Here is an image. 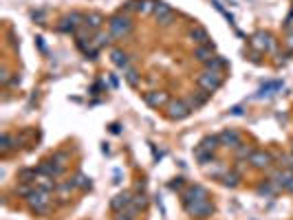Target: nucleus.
<instances>
[{"label":"nucleus","instance_id":"nucleus-1","mask_svg":"<svg viewBox=\"0 0 293 220\" xmlns=\"http://www.w3.org/2000/svg\"><path fill=\"white\" fill-rule=\"evenodd\" d=\"M24 202H27V207L36 216H45V214H49V209H51V192L33 187V192L24 198Z\"/></svg>","mask_w":293,"mask_h":220},{"label":"nucleus","instance_id":"nucleus-2","mask_svg":"<svg viewBox=\"0 0 293 220\" xmlns=\"http://www.w3.org/2000/svg\"><path fill=\"white\" fill-rule=\"evenodd\" d=\"M108 33L115 40L128 38V35L133 33V20H130L128 16H124V13H117V16H113L111 20H108Z\"/></svg>","mask_w":293,"mask_h":220},{"label":"nucleus","instance_id":"nucleus-3","mask_svg":"<svg viewBox=\"0 0 293 220\" xmlns=\"http://www.w3.org/2000/svg\"><path fill=\"white\" fill-rule=\"evenodd\" d=\"M196 84H199V88L201 90H205V92H216L218 88L223 86V73H218V70H207L205 68L203 73L196 77Z\"/></svg>","mask_w":293,"mask_h":220},{"label":"nucleus","instance_id":"nucleus-4","mask_svg":"<svg viewBox=\"0 0 293 220\" xmlns=\"http://www.w3.org/2000/svg\"><path fill=\"white\" fill-rule=\"evenodd\" d=\"M183 209L187 211V214L192 216V218L196 220H205L209 218V216L216 211V207H214V202L209 200V198H205V200H196V202H187V205H183Z\"/></svg>","mask_w":293,"mask_h":220},{"label":"nucleus","instance_id":"nucleus-5","mask_svg":"<svg viewBox=\"0 0 293 220\" xmlns=\"http://www.w3.org/2000/svg\"><path fill=\"white\" fill-rule=\"evenodd\" d=\"M165 114H168V119H172V121H183V119H187L192 114V108L185 99H172L165 106Z\"/></svg>","mask_w":293,"mask_h":220},{"label":"nucleus","instance_id":"nucleus-6","mask_svg":"<svg viewBox=\"0 0 293 220\" xmlns=\"http://www.w3.org/2000/svg\"><path fill=\"white\" fill-rule=\"evenodd\" d=\"M84 20H86L84 13L73 11V13H68V16H64L62 20H60L58 31H62V33H77V29L84 26Z\"/></svg>","mask_w":293,"mask_h":220},{"label":"nucleus","instance_id":"nucleus-7","mask_svg":"<svg viewBox=\"0 0 293 220\" xmlns=\"http://www.w3.org/2000/svg\"><path fill=\"white\" fill-rule=\"evenodd\" d=\"M249 44H251V48H256L258 53H267L273 48V38H271V33H267V31H256V33L251 35V40H249Z\"/></svg>","mask_w":293,"mask_h":220},{"label":"nucleus","instance_id":"nucleus-8","mask_svg":"<svg viewBox=\"0 0 293 220\" xmlns=\"http://www.w3.org/2000/svg\"><path fill=\"white\" fill-rule=\"evenodd\" d=\"M249 165H251L253 170H269V167L273 165V156H271V152H267V150H253L251 156H249Z\"/></svg>","mask_w":293,"mask_h":220},{"label":"nucleus","instance_id":"nucleus-9","mask_svg":"<svg viewBox=\"0 0 293 220\" xmlns=\"http://www.w3.org/2000/svg\"><path fill=\"white\" fill-rule=\"evenodd\" d=\"M209 198V192L203 187V185H190L187 189L181 192V202L187 205V202H196V200H205Z\"/></svg>","mask_w":293,"mask_h":220},{"label":"nucleus","instance_id":"nucleus-10","mask_svg":"<svg viewBox=\"0 0 293 220\" xmlns=\"http://www.w3.org/2000/svg\"><path fill=\"white\" fill-rule=\"evenodd\" d=\"M271 180L278 185V189H284V192L293 194V170H291V167L278 170L273 176H271Z\"/></svg>","mask_w":293,"mask_h":220},{"label":"nucleus","instance_id":"nucleus-11","mask_svg":"<svg viewBox=\"0 0 293 220\" xmlns=\"http://www.w3.org/2000/svg\"><path fill=\"white\" fill-rule=\"evenodd\" d=\"M143 101L150 108H165L172 99H170V95L165 90H150V92H143Z\"/></svg>","mask_w":293,"mask_h":220},{"label":"nucleus","instance_id":"nucleus-12","mask_svg":"<svg viewBox=\"0 0 293 220\" xmlns=\"http://www.w3.org/2000/svg\"><path fill=\"white\" fill-rule=\"evenodd\" d=\"M218 141H221L223 148H231V150H236L238 145H243V136H240V132L231 130V128L223 130L221 134H218Z\"/></svg>","mask_w":293,"mask_h":220},{"label":"nucleus","instance_id":"nucleus-13","mask_svg":"<svg viewBox=\"0 0 293 220\" xmlns=\"http://www.w3.org/2000/svg\"><path fill=\"white\" fill-rule=\"evenodd\" d=\"M155 18L161 26H168L170 22L174 20V9L170 7L168 2H157V9H155Z\"/></svg>","mask_w":293,"mask_h":220},{"label":"nucleus","instance_id":"nucleus-14","mask_svg":"<svg viewBox=\"0 0 293 220\" xmlns=\"http://www.w3.org/2000/svg\"><path fill=\"white\" fill-rule=\"evenodd\" d=\"M133 198H135L133 192H121V194H117V196L111 200V209L115 211V214H119V211H126V209L130 207V202H133Z\"/></svg>","mask_w":293,"mask_h":220},{"label":"nucleus","instance_id":"nucleus-15","mask_svg":"<svg viewBox=\"0 0 293 220\" xmlns=\"http://www.w3.org/2000/svg\"><path fill=\"white\" fill-rule=\"evenodd\" d=\"M282 86H284V84L280 82V79H275V82H267L265 86H262L260 90L253 95V99H262V97H265V99H269V97H273L278 90H282Z\"/></svg>","mask_w":293,"mask_h":220},{"label":"nucleus","instance_id":"nucleus-16","mask_svg":"<svg viewBox=\"0 0 293 220\" xmlns=\"http://www.w3.org/2000/svg\"><path fill=\"white\" fill-rule=\"evenodd\" d=\"M73 189H77V185H75V180H64V183H58V189H55V196H58V200L62 202H68V198H71V192Z\"/></svg>","mask_w":293,"mask_h":220},{"label":"nucleus","instance_id":"nucleus-17","mask_svg":"<svg viewBox=\"0 0 293 220\" xmlns=\"http://www.w3.org/2000/svg\"><path fill=\"white\" fill-rule=\"evenodd\" d=\"M221 148V141H218V134H212V136H205L199 145H196L194 154H201V152H216Z\"/></svg>","mask_w":293,"mask_h":220},{"label":"nucleus","instance_id":"nucleus-18","mask_svg":"<svg viewBox=\"0 0 293 220\" xmlns=\"http://www.w3.org/2000/svg\"><path fill=\"white\" fill-rule=\"evenodd\" d=\"M18 143H20L18 136L9 134V132H2V136H0V154H2V156H7L11 150L18 148Z\"/></svg>","mask_w":293,"mask_h":220},{"label":"nucleus","instance_id":"nucleus-19","mask_svg":"<svg viewBox=\"0 0 293 220\" xmlns=\"http://www.w3.org/2000/svg\"><path fill=\"white\" fill-rule=\"evenodd\" d=\"M190 38H192V42H196V46H205V44H212V42H209L207 29H205V26H201V24L192 26V29H190Z\"/></svg>","mask_w":293,"mask_h":220},{"label":"nucleus","instance_id":"nucleus-20","mask_svg":"<svg viewBox=\"0 0 293 220\" xmlns=\"http://www.w3.org/2000/svg\"><path fill=\"white\" fill-rule=\"evenodd\" d=\"M104 16L99 11H90V13H86V20H84V26L89 31H99L102 29V24H104Z\"/></svg>","mask_w":293,"mask_h":220},{"label":"nucleus","instance_id":"nucleus-21","mask_svg":"<svg viewBox=\"0 0 293 220\" xmlns=\"http://www.w3.org/2000/svg\"><path fill=\"white\" fill-rule=\"evenodd\" d=\"M194 57L199 62H203V64H207L212 57H216V55H214V42L212 44H205V46H196L194 48Z\"/></svg>","mask_w":293,"mask_h":220},{"label":"nucleus","instance_id":"nucleus-22","mask_svg":"<svg viewBox=\"0 0 293 220\" xmlns=\"http://www.w3.org/2000/svg\"><path fill=\"white\" fill-rule=\"evenodd\" d=\"M36 187H40V189H45V192H51V194H53L55 189H58V183H55L53 176L38 174V178H36Z\"/></svg>","mask_w":293,"mask_h":220},{"label":"nucleus","instance_id":"nucleus-23","mask_svg":"<svg viewBox=\"0 0 293 220\" xmlns=\"http://www.w3.org/2000/svg\"><path fill=\"white\" fill-rule=\"evenodd\" d=\"M111 60H113V64L117 66V68H128L130 66V60H128V55H126L124 51H121V48H113L111 51Z\"/></svg>","mask_w":293,"mask_h":220},{"label":"nucleus","instance_id":"nucleus-24","mask_svg":"<svg viewBox=\"0 0 293 220\" xmlns=\"http://www.w3.org/2000/svg\"><path fill=\"white\" fill-rule=\"evenodd\" d=\"M240 172H236V170H227L225 174H223V178H221V183L225 185V187H238L240 185Z\"/></svg>","mask_w":293,"mask_h":220},{"label":"nucleus","instance_id":"nucleus-25","mask_svg":"<svg viewBox=\"0 0 293 220\" xmlns=\"http://www.w3.org/2000/svg\"><path fill=\"white\" fill-rule=\"evenodd\" d=\"M73 180H75L77 189H82V192H90V189H93V178H90V176H86L84 172H77Z\"/></svg>","mask_w":293,"mask_h":220},{"label":"nucleus","instance_id":"nucleus-26","mask_svg":"<svg viewBox=\"0 0 293 220\" xmlns=\"http://www.w3.org/2000/svg\"><path fill=\"white\" fill-rule=\"evenodd\" d=\"M256 192L260 194V196H267V198H269V196H275V194H278L280 189H278V185H275L273 180H265V183L258 185Z\"/></svg>","mask_w":293,"mask_h":220},{"label":"nucleus","instance_id":"nucleus-27","mask_svg":"<svg viewBox=\"0 0 293 220\" xmlns=\"http://www.w3.org/2000/svg\"><path fill=\"white\" fill-rule=\"evenodd\" d=\"M155 9H157V0H139L137 2L139 16H150V13H155Z\"/></svg>","mask_w":293,"mask_h":220},{"label":"nucleus","instance_id":"nucleus-28","mask_svg":"<svg viewBox=\"0 0 293 220\" xmlns=\"http://www.w3.org/2000/svg\"><path fill=\"white\" fill-rule=\"evenodd\" d=\"M227 172V167L223 165V161H214L212 165H205V174L216 176V178H223V174Z\"/></svg>","mask_w":293,"mask_h":220},{"label":"nucleus","instance_id":"nucleus-29","mask_svg":"<svg viewBox=\"0 0 293 220\" xmlns=\"http://www.w3.org/2000/svg\"><path fill=\"white\" fill-rule=\"evenodd\" d=\"M124 79L128 82V86L137 88V86H139V82H141V75H139L137 70L133 68V66H128V68H124Z\"/></svg>","mask_w":293,"mask_h":220},{"label":"nucleus","instance_id":"nucleus-30","mask_svg":"<svg viewBox=\"0 0 293 220\" xmlns=\"http://www.w3.org/2000/svg\"><path fill=\"white\" fill-rule=\"evenodd\" d=\"M111 40H113L111 33L97 31V33H95V38H93V44H95V48H104V46H108V44H111Z\"/></svg>","mask_w":293,"mask_h":220},{"label":"nucleus","instance_id":"nucleus-31","mask_svg":"<svg viewBox=\"0 0 293 220\" xmlns=\"http://www.w3.org/2000/svg\"><path fill=\"white\" fill-rule=\"evenodd\" d=\"M227 66V62L223 60L221 55H216V57H212V60L207 62V64H205V68L207 70H218V73H223V68H225Z\"/></svg>","mask_w":293,"mask_h":220},{"label":"nucleus","instance_id":"nucleus-32","mask_svg":"<svg viewBox=\"0 0 293 220\" xmlns=\"http://www.w3.org/2000/svg\"><path fill=\"white\" fill-rule=\"evenodd\" d=\"M234 152H236V161H249V156H251V152H253V148H249V145H238Z\"/></svg>","mask_w":293,"mask_h":220},{"label":"nucleus","instance_id":"nucleus-33","mask_svg":"<svg viewBox=\"0 0 293 220\" xmlns=\"http://www.w3.org/2000/svg\"><path fill=\"white\" fill-rule=\"evenodd\" d=\"M33 187H36V185H31V183H18L16 185V194H18L20 198H27L29 194L33 192Z\"/></svg>","mask_w":293,"mask_h":220},{"label":"nucleus","instance_id":"nucleus-34","mask_svg":"<svg viewBox=\"0 0 293 220\" xmlns=\"http://www.w3.org/2000/svg\"><path fill=\"white\" fill-rule=\"evenodd\" d=\"M183 185H185V178H181V176H177V178H172L168 183V187L172 189V192H181L183 189Z\"/></svg>","mask_w":293,"mask_h":220},{"label":"nucleus","instance_id":"nucleus-35","mask_svg":"<svg viewBox=\"0 0 293 220\" xmlns=\"http://www.w3.org/2000/svg\"><path fill=\"white\" fill-rule=\"evenodd\" d=\"M51 158H53L55 163H60V165H62V167H67L68 154H67V152H55V154H53V156H51Z\"/></svg>","mask_w":293,"mask_h":220},{"label":"nucleus","instance_id":"nucleus-36","mask_svg":"<svg viewBox=\"0 0 293 220\" xmlns=\"http://www.w3.org/2000/svg\"><path fill=\"white\" fill-rule=\"evenodd\" d=\"M115 220H135V218L128 214V211H119V214L115 216Z\"/></svg>","mask_w":293,"mask_h":220},{"label":"nucleus","instance_id":"nucleus-37","mask_svg":"<svg viewBox=\"0 0 293 220\" xmlns=\"http://www.w3.org/2000/svg\"><path fill=\"white\" fill-rule=\"evenodd\" d=\"M243 112H245V108H243V106H234V108L229 110V114H234V117H240V114H243Z\"/></svg>","mask_w":293,"mask_h":220},{"label":"nucleus","instance_id":"nucleus-38","mask_svg":"<svg viewBox=\"0 0 293 220\" xmlns=\"http://www.w3.org/2000/svg\"><path fill=\"white\" fill-rule=\"evenodd\" d=\"M155 202H157V207H159V209H161V216H165V207H163V200H161V196H159V194H157V196H155Z\"/></svg>","mask_w":293,"mask_h":220},{"label":"nucleus","instance_id":"nucleus-39","mask_svg":"<svg viewBox=\"0 0 293 220\" xmlns=\"http://www.w3.org/2000/svg\"><path fill=\"white\" fill-rule=\"evenodd\" d=\"M284 44H287V48H289V51L293 53V31H291V33L287 35V40H284Z\"/></svg>","mask_w":293,"mask_h":220},{"label":"nucleus","instance_id":"nucleus-40","mask_svg":"<svg viewBox=\"0 0 293 220\" xmlns=\"http://www.w3.org/2000/svg\"><path fill=\"white\" fill-rule=\"evenodd\" d=\"M111 132H115V134H119V132H121V126H119V123H111Z\"/></svg>","mask_w":293,"mask_h":220},{"label":"nucleus","instance_id":"nucleus-41","mask_svg":"<svg viewBox=\"0 0 293 220\" xmlns=\"http://www.w3.org/2000/svg\"><path fill=\"white\" fill-rule=\"evenodd\" d=\"M18 84H20V77H18V75H16V77L9 82V86H18Z\"/></svg>","mask_w":293,"mask_h":220}]
</instances>
